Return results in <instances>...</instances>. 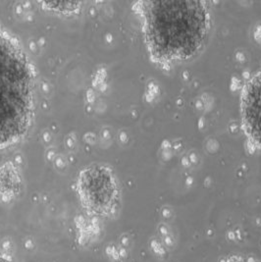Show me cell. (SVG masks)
I'll list each match as a JSON object with an SVG mask.
<instances>
[{
	"label": "cell",
	"mask_w": 261,
	"mask_h": 262,
	"mask_svg": "<svg viewBox=\"0 0 261 262\" xmlns=\"http://www.w3.org/2000/svg\"><path fill=\"white\" fill-rule=\"evenodd\" d=\"M141 15L147 48L154 59L174 63L189 59L202 47L210 17L201 1H145Z\"/></svg>",
	"instance_id": "1"
},
{
	"label": "cell",
	"mask_w": 261,
	"mask_h": 262,
	"mask_svg": "<svg viewBox=\"0 0 261 262\" xmlns=\"http://www.w3.org/2000/svg\"><path fill=\"white\" fill-rule=\"evenodd\" d=\"M34 77L17 41L0 32V146L18 142L33 114Z\"/></svg>",
	"instance_id": "2"
},
{
	"label": "cell",
	"mask_w": 261,
	"mask_h": 262,
	"mask_svg": "<svg viewBox=\"0 0 261 262\" xmlns=\"http://www.w3.org/2000/svg\"><path fill=\"white\" fill-rule=\"evenodd\" d=\"M79 192L83 206L99 216L112 213L119 200L117 185L107 172H96V175H84L80 182Z\"/></svg>",
	"instance_id": "3"
},
{
	"label": "cell",
	"mask_w": 261,
	"mask_h": 262,
	"mask_svg": "<svg viewBox=\"0 0 261 262\" xmlns=\"http://www.w3.org/2000/svg\"><path fill=\"white\" fill-rule=\"evenodd\" d=\"M242 116L249 138L261 148V73L254 76L244 89Z\"/></svg>",
	"instance_id": "4"
},
{
	"label": "cell",
	"mask_w": 261,
	"mask_h": 262,
	"mask_svg": "<svg viewBox=\"0 0 261 262\" xmlns=\"http://www.w3.org/2000/svg\"><path fill=\"white\" fill-rule=\"evenodd\" d=\"M0 262H14L12 257L4 252H0Z\"/></svg>",
	"instance_id": "5"
},
{
	"label": "cell",
	"mask_w": 261,
	"mask_h": 262,
	"mask_svg": "<svg viewBox=\"0 0 261 262\" xmlns=\"http://www.w3.org/2000/svg\"><path fill=\"white\" fill-rule=\"evenodd\" d=\"M223 262H247L244 258L242 257H237V256H233V257H229L228 259H226Z\"/></svg>",
	"instance_id": "6"
}]
</instances>
